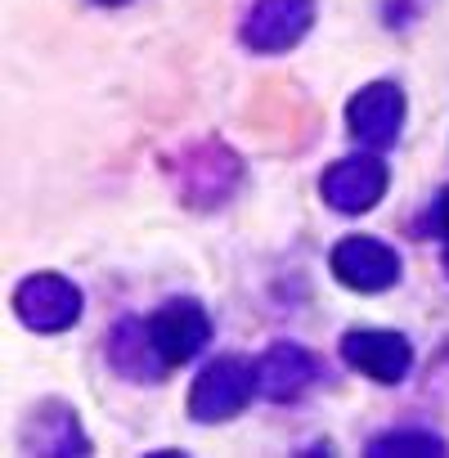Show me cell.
I'll list each match as a JSON object with an SVG mask.
<instances>
[{
	"mask_svg": "<svg viewBox=\"0 0 449 458\" xmlns=\"http://www.w3.org/2000/svg\"><path fill=\"white\" fill-rule=\"evenodd\" d=\"M315 23V5L310 0H257L248 23H243V41L261 55L288 50L297 46Z\"/></svg>",
	"mask_w": 449,
	"mask_h": 458,
	"instance_id": "obj_4",
	"label": "cell"
},
{
	"mask_svg": "<svg viewBox=\"0 0 449 458\" xmlns=\"http://www.w3.org/2000/svg\"><path fill=\"white\" fill-rule=\"evenodd\" d=\"M333 275L355 293H382L400 279V257L377 239H346L333 248Z\"/></svg>",
	"mask_w": 449,
	"mask_h": 458,
	"instance_id": "obj_6",
	"label": "cell"
},
{
	"mask_svg": "<svg viewBox=\"0 0 449 458\" xmlns=\"http://www.w3.org/2000/svg\"><path fill=\"white\" fill-rule=\"evenodd\" d=\"M14 310L28 328L37 333H64L77 324L81 315V293L64 279V275H32L28 284H19L14 293Z\"/></svg>",
	"mask_w": 449,
	"mask_h": 458,
	"instance_id": "obj_3",
	"label": "cell"
},
{
	"mask_svg": "<svg viewBox=\"0 0 449 458\" xmlns=\"http://www.w3.org/2000/svg\"><path fill=\"white\" fill-rule=\"evenodd\" d=\"M99 5H122V0H99Z\"/></svg>",
	"mask_w": 449,
	"mask_h": 458,
	"instance_id": "obj_12",
	"label": "cell"
},
{
	"mask_svg": "<svg viewBox=\"0 0 449 458\" xmlns=\"http://www.w3.org/2000/svg\"><path fill=\"white\" fill-rule=\"evenodd\" d=\"M257 391V369L239 364V360H216L211 369H202V377L193 382L189 395V413L198 422H224L234 418Z\"/></svg>",
	"mask_w": 449,
	"mask_h": 458,
	"instance_id": "obj_2",
	"label": "cell"
},
{
	"mask_svg": "<svg viewBox=\"0 0 449 458\" xmlns=\"http://www.w3.org/2000/svg\"><path fill=\"white\" fill-rule=\"evenodd\" d=\"M310 382H315V360L292 342L270 346L257 360V391L270 395V400H297Z\"/></svg>",
	"mask_w": 449,
	"mask_h": 458,
	"instance_id": "obj_9",
	"label": "cell"
},
{
	"mask_svg": "<svg viewBox=\"0 0 449 458\" xmlns=\"http://www.w3.org/2000/svg\"><path fill=\"white\" fill-rule=\"evenodd\" d=\"M346 122H351V135L355 140H364L373 148H386L400 135V126H404V95H400V86H391V81L364 86L351 99Z\"/></svg>",
	"mask_w": 449,
	"mask_h": 458,
	"instance_id": "obj_5",
	"label": "cell"
},
{
	"mask_svg": "<svg viewBox=\"0 0 449 458\" xmlns=\"http://www.w3.org/2000/svg\"><path fill=\"white\" fill-rule=\"evenodd\" d=\"M211 337V319L198 301H166L153 319H148V351L157 355V364L175 369L189 364Z\"/></svg>",
	"mask_w": 449,
	"mask_h": 458,
	"instance_id": "obj_1",
	"label": "cell"
},
{
	"mask_svg": "<svg viewBox=\"0 0 449 458\" xmlns=\"http://www.w3.org/2000/svg\"><path fill=\"white\" fill-rule=\"evenodd\" d=\"M342 355L351 369H360L364 377L373 382H400L413 364V346L400 337V333H386V328H360V333H346L342 342Z\"/></svg>",
	"mask_w": 449,
	"mask_h": 458,
	"instance_id": "obj_7",
	"label": "cell"
},
{
	"mask_svg": "<svg viewBox=\"0 0 449 458\" xmlns=\"http://www.w3.org/2000/svg\"><path fill=\"white\" fill-rule=\"evenodd\" d=\"M386 193V166L377 157H342L328 175H324V198L328 207L346 211V216H360L369 211L373 202H382Z\"/></svg>",
	"mask_w": 449,
	"mask_h": 458,
	"instance_id": "obj_8",
	"label": "cell"
},
{
	"mask_svg": "<svg viewBox=\"0 0 449 458\" xmlns=\"http://www.w3.org/2000/svg\"><path fill=\"white\" fill-rule=\"evenodd\" d=\"M445 266H449V252H445Z\"/></svg>",
	"mask_w": 449,
	"mask_h": 458,
	"instance_id": "obj_13",
	"label": "cell"
},
{
	"mask_svg": "<svg viewBox=\"0 0 449 458\" xmlns=\"http://www.w3.org/2000/svg\"><path fill=\"white\" fill-rule=\"evenodd\" d=\"M436 225H440V234H445V243H449V189L440 193V207H436ZM449 252V248H445Z\"/></svg>",
	"mask_w": 449,
	"mask_h": 458,
	"instance_id": "obj_11",
	"label": "cell"
},
{
	"mask_svg": "<svg viewBox=\"0 0 449 458\" xmlns=\"http://www.w3.org/2000/svg\"><path fill=\"white\" fill-rule=\"evenodd\" d=\"M369 454L386 458V454H409V458H422V454H445V440L431 436V431H386L369 445Z\"/></svg>",
	"mask_w": 449,
	"mask_h": 458,
	"instance_id": "obj_10",
	"label": "cell"
}]
</instances>
